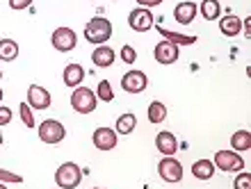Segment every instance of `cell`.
Returning a JSON list of instances; mask_svg holds the SVG:
<instances>
[{"mask_svg": "<svg viewBox=\"0 0 251 189\" xmlns=\"http://www.w3.org/2000/svg\"><path fill=\"white\" fill-rule=\"evenodd\" d=\"M12 117H14V112L7 107V105H0V128L7 123H12Z\"/></svg>", "mask_w": 251, "mask_h": 189, "instance_id": "cell-30", "label": "cell"}, {"mask_svg": "<svg viewBox=\"0 0 251 189\" xmlns=\"http://www.w3.org/2000/svg\"><path fill=\"white\" fill-rule=\"evenodd\" d=\"M19 114H21V121H23V125H25V128H34V125H37L34 114H32V107H30L27 103H21L19 105Z\"/></svg>", "mask_w": 251, "mask_h": 189, "instance_id": "cell-26", "label": "cell"}, {"mask_svg": "<svg viewBox=\"0 0 251 189\" xmlns=\"http://www.w3.org/2000/svg\"><path fill=\"white\" fill-rule=\"evenodd\" d=\"M199 14H201L205 21H219V16H222L219 0H203V2L199 5Z\"/></svg>", "mask_w": 251, "mask_h": 189, "instance_id": "cell-21", "label": "cell"}, {"mask_svg": "<svg viewBox=\"0 0 251 189\" xmlns=\"http://www.w3.org/2000/svg\"><path fill=\"white\" fill-rule=\"evenodd\" d=\"M121 59H124V64L132 66L135 62H137V50H135L132 46H124L121 48Z\"/></svg>", "mask_w": 251, "mask_h": 189, "instance_id": "cell-28", "label": "cell"}, {"mask_svg": "<svg viewBox=\"0 0 251 189\" xmlns=\"http://www.w3.org/2000/svg\"><path fill=\"white\" fill-rule=\"evenodd\" d=\"M16 57H19V44L14 39H0V59L14 62Z\"/></svg>", "mask_w": 251, "mask_h": 189, "instance_id": "cell-24", "label": "cell"}, {"mask_svg": "<svg viewBox=\"0 0 251 189\" xmlns=\"http://www.w3.org/2000/svg\"><path fill=\"white\" fill-rule=\"evenodd\" d=\"M114 59H117V55H114V50L107 46V44L96 46L92 52V62H94V66H99V69H110V66L114 64Z\"/></svg>", "mask_w": 251, "mask_h": 189, "instance_id": "cell-15", "label": "cell"}, {"mask_svg": "<svg viewBox=\"0 0 251 189\" xmlns=\"http://www.w3.org/2000/svg\"><path fill=\"white\" fill-rule=\"evenodd\" d=\"M135 2H137V7H146V9H153V7L162 5L165 0H135Z\"/></svg>", "mask_w": 251, "mask_h": 189, "instance_id": "cell-32", "label": "cell"}, {"mask_svg": "<svg viewBox=\"0 0 251 189\" xmlns=\"http://www.w3.org/2000/svg\"><path fill=\"white\" fill-rule=\"evenodd\" d=\"M212 164L215 169L224 171V173H238V171H245V157L242 153H235V150H217L215 157H212Z\"/></svg>", "mask_w": 251, "mask_h": 189, "instance_id": "cell-2", "label": "cell"}, {"mask_svg": "<svg viewBox=\"0 0 251 189\" xmlns=\"http://www.w3.org/2000/svg\"><path fill=\"white\" fill-rule=\"evenodd\" d=\"M55 183L60 189H75L82 183V169L75 162H64L55 171Z\"/></svg>", "mask_w": 251, "mask_h": 189, "instance_id": "cell-3", "label": "cell"}, {"mask_svg": "<svg viewBox=\"0 0 251 189\" xmlns=\"http://www.w3.org/2000/svg\"><path fill=\"white\" fill-rule=\"evenodd\" d=\"M192 176L197 178V180H210L215 176V164L212 160H197V162L192 164Z\"/></svg>", "mask_w": 251, "mask_h": 189, "instance_id": "cell-20", "label": "cell"}, {"mask_svg": "<svg viewBox=\"0 0 251 189\" xmlns=\"http://www.w3.org/2000/svg\"><path fill=\"white\" fill-rule=\"evenodd\" d=\"M0 80H2V69H0Z\"/></svg>", "mask_w": 251, "mask_h": 189, "instance_id": "cell-36", "label": "cell"}, {"mask_svg": "<svg viewBox=\"0 0 251 189\" xmlns=\"http://www.w3.org/2000/svg\"><path fill=\"white\" fill-rule=\"evenodd\" d=\"M92 189H100V187H92Z\"/></svg>", "mask_w": 251, "mask_h": 189, "instance_id": "cell-37", "label": "cell"}, {"mask_svg": "<svg viewBox=\"0 0 251 189\" xmlns=\"http://www.w3.org/2000/svg\"><path fill=\"white\" fill-rule=\"evenodd\" d=\"M2 142H5V139H2V132H0V146H2Z\"/></svg>", "mask_w": 251, "mask_h": 189, "instance_id": "cell-34", "label": "cell"}, {"mask_svg": "<svg viewBox=\"0 0 251 189\" xmlns=\"http://www.w3.org/2000/svg\"><path fill=\"white\" fill-rule=\"evenodd\" d=\"M92 142H94V148H99V150H103V153H107V150L117 148V143H119V135H117L112 128L100 125V128H96V130H94Z\"/></svg>", "mask_w": 251, "mask_h": 189, "instance_id": "cell-10", "label": "cell"}, {"mask_svg": "<svg viewBox=\"0 0 251 189\" xmlns=\"http://www.w3.org/2000/svg\"><path fill=\"white\" fill-rule=\"evenodd\" d=\"M251 148V132L249 130H238L231 137V150L235 153H247Z\"/></svg>", "mask_w": 251, "mask_h": 189, "instance_id": "cell-22", "label": "cell"}, {"mask_svg": "<svg viewBox=\"0 0 251 189\" xmlns=\"http://www.w3.org/2000/svg\"><path fill=\"white\" fill-rule=\"evenodd\" d=\"M153 57H155V62L162 66L176 64L180 57V48L176 46V44H172V41L162 39L160 44H155V48H153Z\"/></svg>", "mask_w": 251, "mask_h": 189, "instance_id": "cell-9", "label": "cell"}, {"mask_svg": "<svg viewBox=\"0 0 251 189\" xmlns=\"http://www.w3.org/2000/svg\"><path fill=\"white\" fill-rule=\"evenodd\" d=\"M233 189H251V173L238 171V176L233 180Z\"/></svg>", "mask_w": 251, "mask_h": 189, "instance_id": "cell-27", "label": "cell"}, {"mask_svg": "<svg viewBox=\"0 0 251 189\" xmlns=\"http://www.w3.org/2000/svg\"><path fill=\"white\" fill-rule=\"evenodd\" d=\"M155 148H158V153L162 157H172V155H176V150L180 148V143L174 132L162 130V132H158V137H155Z\"/></svg>", "mask_w": 251, "mask_h": 189, "instance_id": "cell-13", "label": "cell"}, {"mask_svg": "<svg viewBox=\"0 0 251 189\" xmlns=\"http://www.w3.org/2000/svg\"><path fill=\"white\" fill-rule=\"evenodd\" d=\"M219 30L224 37H238L242 32V21L235 14H226V16H219Z\"/></svg>", "mask_w": 251, "mask_h": 189, "instance_id": "cell-17", "label": "cell"}, {"mask_svg": "<svg viewBox=\"0 0 251 189\" xmlns=\"http://www.w3.org/2000/svg\"><path fill=\"white\" fill-rule=\"evenodd\" d=\"M146 117H149V123H155V125L167 121V105L160 103V100H153L149 105V110H146Z\"/></svg>", "mask_w": 251, "mask_h": 189, "instance_id": "cell-23", "label": "cell"}, {"mask_svg": "<svg viewBox=\"0 0 251 189\" xmlns=\"http://www.w3.org/2000/svg\"><path fill=\"white\" fill-rule=\"evenodd\" d=\"M62 80H64L66 87H71V89H75V87L82 85V80H85V69L80 64H75V62H71V64L64 66V73H62Z\"/></svg>", "mask_w": 251, "mask_h": 189, "instance_id": "cell-16", "label": "cell"}, {"mask_svg": "<svg viewBox=\"0 0 251 189\" xmlns=\"http://www.w3.org/2000/svg\"><path fill=\"white\" fill-rule=\"evenodd\" d=\"M199 14V5L197 2H192V0H185V2H178V5L174 7V19L178 25H190L194 23Z\"/></svg>", "mask_w": 251, "mask_h": 189, "instance_id": "cell-14", "label": "cell"}, {"mask_svg": "<svg viewBox=\"0 0 251 189\" xmlns=\"http://www.w3.org/2000/svg\"><path fill=\"white\" fill-rule=\"evenodd\" d=\"M85 39L92 46H103L112 39V21H107L105 16H94L92 21H87L85 25Z\"/></svg>", "mask_w": 251, "mask_h": 189, "instance_id": "cell-1", "label": "cell"}, {"mask_svg": "<svg viewBox=\"0 0 251 189\" xmlns=\"http://www.w3.org/2000/svg\"><path fill=\"white\" fill-rule=\"evenodd\" d=\"M146 87H149V75L144 71H137V69H130L121 78V89L126 94H142Z\"/></svg>", "mask_w": 251, "mask_h": 189, "instance_id": "cell-8", "label": "cell"}, {"mask_svg": "<svg viewBox=\"0 0 251 189\" xmlns=\"http://www.w3.org/2000/svg\"><path fill=\"white\" fill-rule=\"evenodd\" d=\"M0 183H14V185H21L23 183V176H19V173H12V171H5L0 169Z\"/></svg>", "mask_w": 251, "mask_h": 189, "instance_id": "cell-29", "label": "cell"}, {"mask_svg": "<svg viewBox=\"0 0 251 189\" xmlns=\"http://www.w3.org/2000/svg\"><path fill=\"white\" fill-rule=\"evenodd\" d=\"M32 110H48L50 107V92L46 87L39 85H30L27 87V100H25Z\"/></svg>", "mask_w": 251, "mask_h": 189, "instance_id": "cell-12", "label": "cell"}, {"mask_svg": "<svg viewBox=\"0 0 251 189\" xmlns=\"http://www.w3.org/2000/svg\"><path fill=\"white\" fill-rule=\"evenodd\" d=\"M158 176L169 185H176L183 180V164L176 157H162L158 162Z\"/></svg>", "mask_w": 251, "mask_h": 189, "instance_id": "cell-6", "label": "cell"}, {"mask_svg": "<svg viewBox=\"0 0 251 189\" xmlns=\"http://www.w3.org/2000/svg\"><path fill=\"white\" fill-rule=\"evenodd\" d=\"M66 137V128L62 121L57 118H46L39 123V139L48 146H55V143H62Z\"/></svg>", "mask_w": 251, "mask_h": 189, "instance_id": "cell-5", "label": "cell"}, {"mask_svg": "<svg viewBox=\"0 0 251 189\" xmlns=\"http://www.w3.org/2000/svg\"><path fill=\"white\" fill-rule=\"evenodd\" d=\"M94 94H96V98H99V100H103V103H112V100H114L112 82H110V80H100Z\"/></svg>", "mask_w": 251, "mask_h": 189, "instance_id": "cell-25", "label": "cell"}, {"mask_svg": "<svg viewBox=\"0 0 251 189\" xmlns=\"http://www.w3.org/2000/svg\"><path fill=\"white\" fill-rule=\"evenodd\" d=\"M0 103H2V87H0Z\"/></svg>", "mask_w": 251, "mask_h": 189, "instance_id": "cell-33", "label": "cell"}, {"mask_svg": "<svg viewBox=\"0 0 251 189\" xmlns=\"http://www.w3.org/2000/svg\"><path fill=\"white\" fill-rule=\"evenodd\" d=\"M71 107L78 114H92L99 107V98L89 87H75L71 94Z\"/></svg>", "mask_w": 251, "mask_h": 189, "instance_id": "cell-4", "label": "cell"}, {"mask_svg": "<svg viewBox=\"0 0 251 189\" xmlns=\"http://www.w3.org/2000/svg\"><path fill=\"white\" fill-rule=\"evenodd\" d=\"M32 2L34 0H9V7H12L14 12H23V9H27Z\"/></svg>", "mask_w": 251, "mask_h": 189, "instance_id": "cell-31", "label": "cell"}, {"mask_svg": "<svg viewBox=\"0 0 251 189\" xmlns=\"http://www.w3.org/2000/svg\"><path fill=\"white\" fill-rule=\"evenodd\" d=\"M0 189H7V187H5V183H0Z\"/></svg>", "mask_w": 251, "mask_h": 189, "instance_id": "cell-35", "label": "cell"}, {"mask_svg": "<svg viewBox=\"0 0 251 189\" xmlns=\"http://www.w3.org/2000/svg\"><path fill=\"white\" fill-rule=\"evenodd\" d=\"M128 25L135 32H149L153 27V12L146 9V7H135L130 14H128Z\"/></svg>", "mask_w": 251, "mask_h": 189, "instance_id": "cell-11", "label": "cell"}, {"mask_svg": "<svg viewBox=\"0 0 251 189\" xmlns=\"http://www.w3.org/2000/svg\"><path fill=\"white\" fill-rule=\"evenodd\" d=\"M158 32L162 39L172 41V44H176V46H194L197 44V37L194 34H180V32H174V30H167V27H158Z\"/></svg>", "mask_w": 251, "mask_h": 189, "instance_id": "cell-18", "label": "cell"}, {"mask_svg": "<svg viewBox=\"0 0 251 189\" xmlns=\"http://www.w3.org/2000/svg\"><path fill=\"white\" fill-rule=\"evenodd\" d=\"M50 44H53V48L57 52H71L73 48L78 46V34L73 32L71 27L62 25L50 34Z\"/></svg>", "mask_w": 251, "mask_h": 189, "instance_id": "cell-7", "label": "cell"}, {"mask_svg": "<svg viewBox=\"0 0 251 189\" xmlns=\"http://www.w3.org/2000/svg\"><path fill=\"white\" fill-rule=\"evenodd\" d=\"M135 128H137V117L130 114V112L121 114V117L117 118V123H114V132H117V135H124V137H128Z\"/></svg>", "mask_w": 251, "mask_h": 189, "instance_id": "cell-19", "label": "cell"}]
</instances>
